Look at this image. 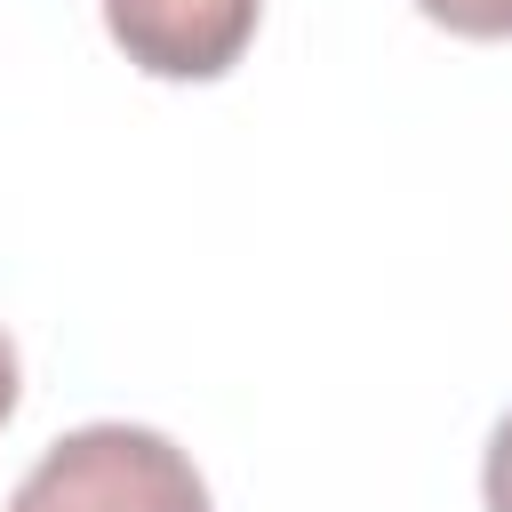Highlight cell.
Masks as SVG:
<instances>
[{
	"mask_svg": "<svg viewBox=\"0 0 512 512\" xmlns=\"http://www.w3.org/2000/svg\"><path fill=\"white\" fill-rule=\"evenodd\" d=\"M480 504H488V512H512V416L488 432V456H480Z\"/></svg>",
	"mask_w": 512,
	"mask_h": 512,
	"instance_id": "4",
	"label": "cell"
},
{
	"mask_svg": "<svg viewBox=\"0 0 512 512\" xmlns=\"http://www.w3.org/2000/svg\"><path fill=\"white\" fill-rule=\"evenodd\" d=\"M16 392H24V376H16V344H8V328H0V424L16 416Z\"/></svg>",
	"mask_w": 512,
	"mask_h": 512,
	"instance_id": "5",
	"label": "cell"
},
{
	"mask_svg": "<svg viewBox=\"0 0 512 512\" xmlns=\"http://www.w3.org/2000/svg\"><path fill=\"white\" fill-rule=\"evenodd\" d=\"M264 0H104V32L152 80H224L256 40Z\"/></svg>",
	"mask_w": 512,
	"mask_h": 512,
	"instance_id": "2",
	"label": "cell"
},
{
	"mask_svg": "<svg viewBox=\"0 0 512 512\" xmlns=\"http://www.w3.org/2000/svg\"><path fill=\"white\" fill-rule=\"evenodd\" d=\"M416 8L456 40H512V0H416Z\"/></svg>",
	"mask_w": 512,
	"mask_h": 512,
	"instance_id": "3",
	"label": "cell"
},
{
	"mask_svg": "<svg viewBox=\"0 0 512 512\" xmlns=\"http://www.w3.org/2000/svg\"><path fill=\"white\" fill-rule=\"evenodd\" d=\"M8 512H216L192 456L152 424H80L40 448Z\"/></svg>",
	"mask_w": 512,
	"mask_h": 512,
	"instance_id": "1",
	"label": "cell"
}]
</instances>
